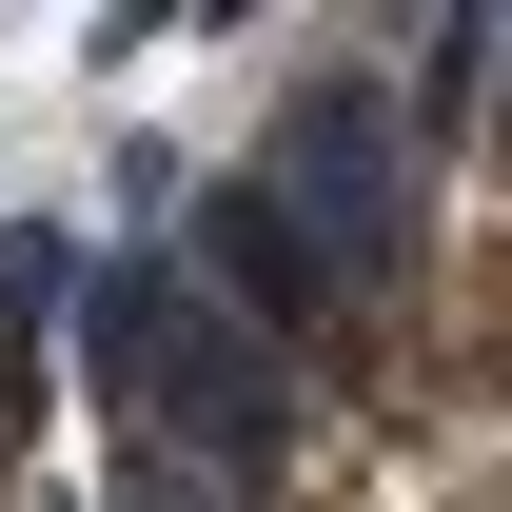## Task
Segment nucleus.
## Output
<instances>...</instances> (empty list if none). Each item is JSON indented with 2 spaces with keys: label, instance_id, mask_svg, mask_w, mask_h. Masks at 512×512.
Returning <instances> with one entry per match:
<instances>
[{
  "label": "nucleus",
  "instance_id": "nucleus-1",
  "mask_svg": "<svg viewBox=\"0 0 512 512\" xmlns=\"http://www.w3.org/2000/svg\"><path fill=\"white\" fill-rule=\"evenodd\" d=\"M276 512H493V414H316Z\"/></svg>",
  "mask_w": 512,
  "mask_h": 512
}]
</instances>
